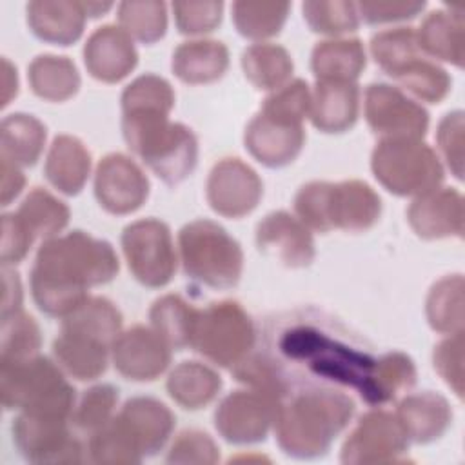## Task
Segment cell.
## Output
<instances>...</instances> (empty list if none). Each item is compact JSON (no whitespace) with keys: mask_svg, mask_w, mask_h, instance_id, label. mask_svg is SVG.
Segmentation results:
<instances>
[{"mask_svg":"<svg viewBox=\"0 0 465 465\" xmlns=\"http://www.w3.org/2000/svg\"><path fill=\"white\" fill-rule=\"evenodd\" d=\"M260 352L287 396L305 387L352 389L369 405H383L376 385L378 358L345 325L316 309L278 314L263 327Z\"/></svg>","mask_w":465,"mask_h":465,"instance_id":"6da1fadb","label":"cell"},{"mask_svg":"<svg viewBox=\"0 0 465 465\" xmlns=\"http://www.w3.org/2000/svg\"><path fill=\"white\" fill-rule=\"evenodd\" d=\"M118 269V256L105 240L84 231L49 238L31 269L33 300L47 316L65 318L89 298V287L111 282Z\"/></svg>","mask_w":465,"mask_h":465,"instance_id":"7a4b0ae2","label":"cell"},{"mask_svg":"<svg viewBox=\"0 0 465 465\" xmlns=\"http://www.w3.org/2000/svg\"><path fill=\"white\" fill-rule=\"evenodd\" d=\"M280 405L274 432L287 456L311 460L323 456L332 440L349 425L354 401L340 389L305 387Z\"/></svg>","mask_w":465,"mask_h":465,"instance_id":"3957f363","label":"cell"},{"mask_svg":"<svg viewBox=\"0 0 465 465\" xmlns=\"http://www.w3.org/2000/svg\"><path fill=\"white\" fill-rule=\"evenodd\" d=\"M127 147L167 185L183 182L198 163V140L180 122H171L160 109L122 113Z\"/></svg>","mask_w":465,"mask_h":465,"instance_id":"277c9868","label":"cell"},{"mask_svg":"<svg viewBox=\"0 0 465 465\" xmlns=\"http://www.w3.org/2000/svg\"><path fill=\"white\" fill-rule=\"evenodd\" d=\"M294 211L307 227L320 232L332 229L361 232L378 222L381 200L360 180L309 182L296 193Z\"/></svg>","mask_w":465,"mask_h":465,"instance_id":"5b68a950","label":"cell"},{"mask_svg":"<svg viewBox=\"0 0 465 465\" xmlns=\"http://www.w3.org/2000/svg\"><path fill=\"white\" fill-rule=\"evenodd\" d=\"M0 394L9 411L69 420L76 398L60 365L38 354L0 360Z\"/></svg>","mask_w":465,"mask_h":465,"instance_id":"8992f818","label":"cell"},{"mask_svg":"<svg viewBox=\"0 0 465 465\" xmlns=\"http://www.w3.org/2000/svg\"><path fill=\"white\" fill-rule=\"evenodd\" d=\"M376 65L400 85L429 104H440L450 91V78L443 67L430 62L420 49L412 27L383 29L371 38Z\"/></svg>","mask_w":465,"mask_h":465,"instance_id":"52a82bcc","label":"cell"},{"mask_svg":"<svg viewBox=\"0 0 465 465\" xmlns=\"http://www.w3.org/2000/svg\"><path fill=\"white\" fill-rule=\"evenodd\" d=\"M182 267L187 278L211 289H231L240 282L243 252L240 243L213 220H193L178 232Z\"/></svg>","mask_w":465,"mask_h":465,"instance_id":"ba28073f","label":"cell"},{"mask_svg":"<svg viewBox=\"0 0 465 465\" xmlns=\"http://www.w3.org/2000/svg\"><path fill=\"white\" fill-rule=\"evenodd\" d=\"M374 178L392 194L421 196L440 187L443 167L420 138H381L372 154Z\"/></svg>","mask_w":465,"mask_h":465,"instance_id":"9c48e42d","label":"cell"},{"mask_svg":"<svg viewBox=\"0 0 465 465\" xmlns=\"http://www.w3.org/2000/svg\"><path fill=\"white\" fill-rule=\"evenodd\" d=\"M254 345V325L238 302H213L198 311L191 349L209 361L232 369Z\"/></svg>","mask_w":465,"mask_h":465,"instance_id":"30bf717a","label":"cell"},{"mask_svg":"<svg viewBox=\"0 0 465 465\" xmlns=\"http://www.w3.org/2000/svg\"><path fill=\"white\" fill-rule=\"evenodd\" d=\"M122 251L131 274L145 287L167 285L176 271V252L169 227L156 218L129 223L122 232Z\"/></svg>","mask_w":465,"mask_h":465,"instance_id":"8fae6325","label":"cell"},{"mask_svg":"<svg viewBox=\"0 0 465 465\" xmlns=\"http://www.w3.org/2000/svg\"><path fill=\"white\" fill-rule=\"evenodd\" d=\"M282 400L267 391L245 387L227 394L214 411V427L234 445L263 441L274 427Z\"/></svg>","mask_w":465,"mask_h":465,"instance_id":"7c38bea8","label":"cell"},{"mask_svg":"<svg viewBox=\"0 0 465 465\" xmlns=\"http://www.w3.org/2000/svg\"><path fill=\"white\" fill-rule=\"evenodd\" d=\"M13 441L33 463L84 461L82 443L69 430V418L20 412L13 421Z\"/></svg>","mask_w":465,"mask_h":465,"instance_id":"4fadbf2b","label":"cell"},{"mask_svg":"<svg viewBox=\"0 0 465 465\" xmlns=\"http://www.w3.org/2000/svg\"><path fill=\"white\" fill-rule=\"evenodd\" d=\"M409 438L396 414L385 411L365 412L341 447L343 463H387L403 460Z\"/></svg>","mask_w":465,"mask_h":465,"instance_id":"5bb4252c","label":"cell"},{"mask_svg":"<svg viewBox=\"0 0 465 465\" xmlns=\"http://www.w3.org/2000/svg\"><path fill=\"white\" fill-rule=\"evenodd\" d=\"M365 120L383 138H421L429 127V113L389 84L367 85Z\"/></svg>","mask_w":465,"mask_h":465,"instance_id":"9a60e30c","label":"cell"},{"mask_svg":"<svg viewBox=\"0 0 465 465\" xmlns=\"http://www.w3.org/2000/svg\"><path fill=\"white\" fill-rule=\"evenodd\" d=\"M243 143L260 163L283 167L300 154L305 131L302 122L262 107L245 127Z\"/></svg>","mask_w":465,"mask_h":465,"instance_id":"2e32d148","label":"cell"},{"mask_svg":"<svg viewBox=\"0 0 465 465\" xmlns=\"http://www.w3.org/2000/svg\"><path fill=\"white\" fill-rule=\"evenodd\" d=\"M94 196L111 214H129L149 196V180L125 154H105L94 173Z\"/></svg>","mask_w":465,"mask_h":465,"instance_id":"e0dca14e","label":"cell"},{"mask_svg":"<svg viewBox=\"0 0 465 465\" xmlns=\"http://www.w3.org/2000/svg\"><path fill=\"white\" fill-rule=\"evenodd\" d=\"M207 202L213 211L229 218L249 214L260 202L263 185L256 171L240 158H223L209 173Z\"/></svg>","mask_w":465,"mask_h":465,"instance_id":"ac0fdd59","label":"cell"},{"mask_svg":"<svg viewBox=\"0 0 465 465\" xmlns=\"http://www.w3.org/2000/svg\"><path fill=\"white\" fill-rule=\"evenodd\" d=\"M114 369L133 381H153L171 363V347L149 327L134 325L120 332L111 345Z\"/></svg>","mask_w":465,"mask_h":465,"instance_id":"d6986e66","label":"cell"},{"mask_svg":"<svg viewBox=\"0 0 465 465\" xmlns=\"http://www.w3.org/2000/svg\"><path fill=\"white\" fill-rule=\"evenodd\" d=\"M256 245L287 267H307L316 254L309 227L287 211L269 213L258 223Z\"/></svg>","mask_w":465,"mask_h":465,"instance_id":"ffe728a7","label":"cell"},{"mask_svg":"<svg viewBox=\"0 0 465 465\" xmlns=\"http://www.w3.org/2000/svg\"><path fill=\"white\" fill-rule=\"evenodd\" d=\"M84 62L89 74L100 82L114 84L125 78L138 64L133 38L118 25L96 27L84 45Z\"/></svg>","mask_w":465,"mask_h":465,"instance_id":"44dd1931","label":"cell"},{"mask_svg":"<svg viewBox=\"0 0 465 465\" xmlns=\"http://www.w3.org/2000/svg\"><path fill=\"white\" fill-rule=\"evenodd\" d=\"M412 231L425 240L461 236L463 232V198L452 187H438L416 196L407 209Z\"/></svg>","mask_w":465,"mask_h":465,"instance_id":"7402d4cb","label":"cell"},{"mask_svg":"<svg viewBox=\"0 0 465 465\" xmlns=\"http://www.w3.org/2000/svg\"><path fill=\"white\" fill-rule=\"evenodd\" d=\"M116 418L127 430L142 458L154 456L162 450L174 429V414L167 405L149 396L127 400Z\"/></svg>","mask_w":465,"mask_h":465,"instance_id":"603a6c76","label":"cell"},{"mask_svg":"<svg viewBox=\"0 0 465 465\" xmlns=\"http://www.w3.org/2000/svg\"><path fill=\"white\" fill-rule=\"evenodd\" d=\"M360 111V89L356 82L316 80L311 93L309 118L322 133H345Z\"/></svg>","mask_w":465,"mask_h":465,"instance_id":"cb8c5ba5","label":"cell"},{"mask_svg":"<svg viewBox=\"0 0 465 465\" xmlns=\"http://www.w3.org/2000/svg\"><path fill=\"white\" fill-rule=\"evenodd\" d=\"M27 25L35 36L54 45L74 44L85 25L82 2L67 0H35L25 7Z\"/></svg>","mask_w":465,"mask_h":465,"instance_id":"d4e9b609","label":"cell"},{"mask_svg":"<svg viewBox=\"0 0 465 465\" xmlns=\"http://www.w3.org/2000/svg\"><path fill=\"white\" fill-rule=\"evenodd\" d=\"M409 441L430 443L445 434L450 425L452 412L447 400L432 391L405 396L396 409Z\"/></svg>","mask_w":465,"mask_h":465,"instance_id":"484cf974","label":"cell"},{"mask_svg":"<svg viewBox=\"0 0 465 465\" xmlns=\"http://www.w3.org/2000/svg\"><path fill=\"white\" fill-rule=\"evenodd\" d=\"M89 171L91 154L85 145L71 134L54 136L44 165L47 182L60 193L74 196L84 189Z\"/></svg>","mask_w":465,"mask_h":465,"instance_id":"4316f807","label":"cell"},{"mask_svg":"<svg viewBox=\"0 0 465 465\" xmlns=\"http://www.w3.org/2000/svg\"><path fill=\"white\" fill-rule=\"evenodd\" d=\"M173 73L185 84H211L220 80L229 67V51L218 40L182 42L171 62Z\"/></svg>","mask_w":465,"mask_h":465,"instance_id":"83f0119b","label":"cell"},{"mask_svg":"<svg viewBox=\"0 0 465 465\" xmlns=\"http://www.w3.org/2000/svg\"><path fill=\"white\" fill-rule=\"evenodd\" d=\"M109 351L111 347L93 338L64 329L53 341V356L60 369L80 381L96 380L105 372Z\"/></svg>","mask_w":465,"mask_h":465,"instance_id":"f1b7e54d","label":"cell"},{"mask_svg":"<svg viewBox=\"0 0 465 465\" xmlns=\"http://www.w3.org/2000/svg\"><path fill=\"white\" fill-rule=\"evenodd\" d=\"M420 49L429 56L463 65V18L460 11L436 9L425 16L416 33Z\"/></svg>","mask_w":465,"mask_h":465,"instance_id":"f546056e","label":"cell"},{"mask_svg":"<svg viewBox=\"0 0 465 465\" xmlns=\"http://www.w3.org/2000/svg\"><path fill=\"white\" fill-rule=\"evenodd\" d=\"M45 134V125L33 114H7L0 127V158L18 167L35 165L44 151Z\"/></svg>","mask_w":465,"mask_h":465,"instance_id":"4dcf8cb0","label":"cell"},{"mask_svg":"<svg viewBox=\"0 0 465 465\" xmlns=\"http://www.w3.org/2000/svg\"><path fill=\"white\" fill-rule=\"evenodd\" d=\"M365 49L358 38H332L312 49L311 67L316 80L356 82L365 69Z\"/></svg>","mask_w":465,"mask_h":465,"instance_id":"1f68e13d","label":"cell"},{"mask_svg":"<svg viewBox=\"0 0 465 465\" xmlns=\"http://www.w3.org/2000/svg\"><path fill=\"white\" fill-rule=\"evenodd\" d=\"M220 389V374L200 361H182L167 378L169 396L189 411H198L209 405L218 396Z\"/></svg>","mask_w":465,"mask_h":465,"instance_id":"d6a6232c","label":"cell"},{"mask_svg":"<svg viewBox=\"0 0 465 465\" xmlns=\"http://www.w3.org/2000/svg\"><path fill=\"white\" fill-rule=\"evenodd\" d=\"M31 91L49 102H64L80 87L76 65L67 56L38 54L27 67Z\"/></svg>","mask_w":465,"mask_h":465,"instance_id":"836d02e7","label":"cell"},{"mask_svg":"<svg viewBox=\"0 0 465 465\" xmlns=\"http://www.w3.org/2000/svg\"><path fill=\"white\" fill-rule=\"evenodd\" d=\"M62 329L111 347L122 329V314L107 298L89 296L73 312L62 318Z\"/></svg>","mask_w":465,"mask_h":465,"instance_id":"e575fe53","label":"cell"},{"mask_svg":"<svg viewBox=\"0 0 465 465\" xmlns=\"http://www.w3.org/2000/svg\"><path fill=\"white\" fill-rule=\"evenodd\" d=\"M198 311L200 309L187 303L180 294H165L153 303L149 320L153 329L171 349L183 351L191 347Z\"/></svg>","mask_w":465,"mask_h":465,"instance_id":"d590c367","label":"cell"},{"mask_svg":"<svg viewBox=\"0 0 465 465\" xmlns=\"http://www.w3.org/2000/svg\"><path fill=\"white\" fill-rule=\"evenodd\" d=\"M292 67L287 49L276 44H252L242 53V69L256 89L276 91L287 84Z\"/></svg>","mask_w":465,"mask_h":465,"instance_id":"8d00e7d4","label":"cell"},{"mask_svg":"<svg viewBox=\"0 0 465 465\" xmlns=\"http://www.w3.org/2000/svg\"><path fill=\"white\" fill-rule=\"evenodd\" d=\"M16 214L35 238H54L69 223V207L42 187L29 191Z\"/></svg>","mask_w":465,"mask_h":465,"instance_id":"74e56055","label":"cell"},{"mask_svg":"<svg viewBox=\"0 0 465 465\" xmlns=\"http://www.w3.org/2000/svg\"><path fill=\"white\" fill-rule=\"evenodd\" d=\"M463 278L445 276L436 282L427 296V320L443 334L463 332Z\"/></svg>","mask_w":465,"mask_h":465,"instance_id":"f35d334b","label":"cell"},{"mask_svg":"<svg viewBox=\"0 0 465 465\" xmlns=\"http://www.w3.org/2000/svg\"><path fill=\"white\" fill-rule=\"evenodd\" d=\"M289 9V2L242 0L232 4V22L242 36L263 40L282 31Z\"/></svg>","mask_w":465,"mask_h":465,"instance_id":"ab89813d","label":"cell"},{"mask_svg":"<svg viewBox=\"0 0 465 465\" xmlns=\"http://www.w3.org/2000/svg\"><path fill=\"white\" fill-rule=\"evenodd\" d=\"M120 27L142 44H154L165 35L167 9L163 2H122L118 5Z\"/></svg>","mask_w":465,"mask_h":465,"instance_id":"60d3db41","label":"cell"},{"mask_svg":"<svg viewBox=\"0 0 465 465\" xmlns=\"http://www.w3.org/2000/svg\"><path fill=\"white\" fill-rule=\"evenodd\" d=\"M42 343L38 323L22 309L2 314L0 360H20L38 352Z\"/></svg>","mask_w":465,"mask_h":465,"instance_id":"b9f144b4","label":"cell"},{"mask_svg":"<svg viewBox=\"0 0 465 465\" xmlns=\"http://www.w3.org/2000/svg\"><path fill=\"white\" fill-rule=\"evenodd\" d=\"M302 11L314 33L341 35L352 33L360 25V15L352 2H303Z\"/></svg>","mask_w":465,"mask_h":465,"instance_id":"7bdbcfd3","label":"cell"},{"mask_svg":"<svg viewBox=\"0 0 465 465\" xmlns=\"http://www.w3.org/2000/svg\"><path fill=\"white\" fill-rule=\"evenodd\" d=\"M118 401V389L109 383L94 385L82 394L78 403L73 407L71 421L76 429L93 434L113 416V409Z\"/></svg>","mask_w":465,"mask_h":465,"instance_id":"ee69618b","label":"cell"},{"mask_svg":"<svg viewBox=\"0 0 465 465\" xmlns=\"http://www.w3.org/2000/svg\"><path fill=\"white\" fill-rule=\"evenodd\" d=\"M174 107V91L171 84L156 74L134 78L122 93V113L134 109H160L171 113Z\"/></svg>","mask_w":465,"mask_h":465,"instance_id":"f6af8a7d","label":"cell"},{"mask_svg":"<svg viewBox=\"0 0 465 465\" xmlns=\"http://www.w3.org/2000/svg\"><path fill=\"white\" fill-rule=\"evenodd\" d=\"M416 383V367L412 360L403 352H387L378 356L376 363V385L383 405L396 400L403 391H409Z\"/></svg>","mask_w":465,"mask_h":465,"instance_id":"bcb514c9","label":"cell"},{"mask_svg":"<svg viewBox=\"0 0 465 465\" xmlns=\"http://www.w3.org/2000/svg\"><path fill=\"white\" fill-rule=\"evenodd\" d=\"M174 22L183 35H202L214 31L222 22V2H174Z\"/></svg>","mask_w":465,"mask_h":465,"instance_id":"7dc6e473","label":"cell"},{"mask_svg":"<svg viewBox=\"0 0 465 465\" xmlns=\"http://www.w3.org/2000/svg\"><path fill=\"white\" fill-rule=\"evenodd\" d=\"M169 463H214L220 449L207 432L191 429L178 434L165 458Z\"/></svg>","mask_w":465,"mask_h":465,"instance_id":"c3c4849f","label":"cell"},{"mask_svg":"<svg viewBox=\"0 0 465 465\" xmlns=\"http://www.w3.org/2000/svg\"><path fill=\"white\" fill-rule=\"evenodd\" d=\"M425 2H401V0H363L356 4L358 15L367 24L401 22L418 16Z\"/></svg>","mask_w":465,"mask_h":465,"instance_id":"681fc988","label":"cell"},{"mask_svg":"<svg viewBox=\"0 0 465 465\" xmlns=\"http://www.w3.org/2000/svg\"><path fill=\"white\" fill-rule=\"evenodd\" d=\"M463 349V332H456L450 334L447 340H443L441 343H438L434 347V369L438 371V374L454 389V392L458 394V398H461V354Z\"/></svg>","mask_w":465,"mask_h":465,"instance_id":"f907efd6","label":"cell"},{"mask_svg":"<svg viewBox=\"0 0 465 465\" xmlns=\"http://www.w3.org/2000/svg\"><path fill=\"white\" fill-rule=\"evenodd\" d=\"M35 236L24 225L16 213H5L2 216V263L11 265L18 263L25 258L27 251L31 249Z\"/></svg>","mask_w":465,"mask_h":465,"instance_id":"816d5d0a","label":"cell"},{"mask_svg":"<svg viewBox=\"0 0 465 465\" xmlns=\"http://www.w3.org/2000/svg\"><path fill=\"white\" fill-rule=\"evenodd\" d=\"M463 113L454 111L443 116L438 125V145L456 178H461V143H463Z\"/></svg>","mask_w":465,"mask_h":465,"instance_id":"f5cc1de1","label":"cell"},{"mask_svg":"<svg viewBox=\"0 0 465 465\" xmlns=\"http://www.w3.org/2000/svg\"><path fill=\"white\" fill-rule=\"evenodd\" d=\"M0 174H2V205H9L11 200H15L24 189L25 178L20 167L5 158H0Z\"/></svg>","mask_w":465,"mask_h":465,"instance_id":"db71d44e","label":"cell"},{"mask_svg":"<svg viewBox=\"0 0 465 465\" xmlns=\"http://www.w3.org/2000/svg\"><path fill=\"white\" fill-rule=\"evenodd\" d=\"M22 309V285L16 271L4 265V298H2V314Z\"/></svg>","mask_w":465,"mask_h":465,"instance_id":"11a10c76","label":"cell"},{"mask_svg":"<svg viewBox=\"0 0 465 465\" xmlns=\"http://www.w3.org/2000/svg\"><path fill=\"white\" fill-rule=\"evenodd\" d=\"M2 107H5L9 105L11 98L18 93L16 67L7 58H2Z\"/></svg>","mask_w":465,"mask_h":465,"instance_id":"9f6ffc18","label":"cell"},{"mask_svg":"<svg viewBox=\"0 0 465 465\" xmlns=\"http://www.w3.org/2000/svg\"><path fill=\"white\" fill-rule=\"evenodd\" d=\"M82 5H84L85 15H89L93 18L100 16L102 13H105V11H109L113 7L111 2H104V4L102 2H82Z\"/></svg>","mask_w":465,"mask_h":465,"instance_id":"6f0895ef","label":"cell"}]
</instances>
